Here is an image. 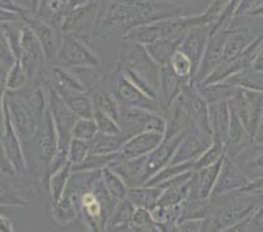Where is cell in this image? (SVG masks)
I'll list each match as a JSON object with an SVG mask.
<instances>
[{"label":"cell","instance_id":"obj_57","mask_svg":"<svg viewBox=\"0 0 263 232\" xmlns=\"http://www.w3.org/2000/svg\"><path fill=\"white\" fill-rule=\"evenodd\" d=\"M131 229V224H117V226H107L105 232H128Z\"/></svg>","mask_w":263,"mask_h":232},{"label":"cell","instance_id":"obj_35","mask_svg":"<svg viewBox=\"0 0 263 232\" xmlns=\"http://www.w3.org/2000/svg\"><path fill=\"white\" fill-rule=\"evenodd\" d=\"M169 66L183 82L194 83V77H195L197 71H195L193 61L182 51H179V50L176 51V54L172 56L171 61H169Z\"/></svg>","mask_w":263,"mask_h":232},{"label":"cell","instance_id":"obj_59","mask_svg":"<svg viewBox=\"0 0 263 232\" xmlns=\"http://www.w3.org/2000/svg\"><path fill=\"white\" fill-rule=\"evenodd\" d=\"M0 232H12L11 226H9L8 222L6 219H3L0 217Z\"/></svg>","mask_w":263,"mask_h":232},{"label":"cell","instance_id":"obj_20","mask_svg":"<svg viewBox=\"0 0 263 232\" xmlns=\"http://www.w3.org/2000/svg\"><path fill=\"white\" fill-rule=\"evenodd\" d=\"M254 140L248 132V129L238 119V116L231 110V125H229L228 137L226 141V157L236 159L245 150L252 146Z\"/></svg>","mask_w":263,"mask_h":232},{"label":"cell","instance_id":"obj_60","mask_svg":"<svg viewBox=\"0 0 263 232\" xmlns=\"http://www.w3.org/2000/svg\"><path fill=\"white\" fill-rule=\"evenodd\" d=\"M248 17H263V4L259 8L255 9V11L250 12V13L248 14Z\"/></svg>","mask_w":263,"mask_h":232},{"label":"cell","instance_id":"obj_28","mask_svg":"<svg viewBox=\"0 0 263 232\" xmlns=\"http://www.w3.org/2000/svg\"><path fill=\"white\" fill-rule=\"evenodd\" d=\"M130 138L126 133L121 135H104V133H97L95 138L90 141V154L109 155L116 154L121 152L124 142Z\"/></svg>","mask_w":263,"mask_h":232},{"label":"cell","instance_id":"obj_34","mask_svg":"<svg viewBox=\"0 0 263 232\" xmlns=\"http://www.w3.org/2000/svg\"><path fill=\"white\" fill-rule=\"evenodd\" d=\"M101 172L102 180H104V184L106 186V191L109 192L110 197L113 198L114 201H117V202L127 198L128 186L127 184L124 183L123 179L110 167H105Z\"/></svg>","mask_w":263,"mask_h":232},{"label":"cell","instance_id":"obj_23","mask_svg":"<svg viewBox=\"0 0 263 232\" xmlns=\"http://www.w3.org/2000/svg\"><path fill=\"white\" fill-rule=\"evenodd\" d=\"M145 162H147V157L123 159L119 155L109 167L123 179L128 188H135V186L143 185Z\"/></svg>","mask_w":263,"mask_h":232},{"label":"cell","instance_id":"obj_21","mask_svg":"<svg viewBox=\"0 0 263 232\" xmlns=\"http://www.w3.org/2000/svg\"><path fill=\"white\" fill-rule=\"evenodd\" d=\"M191 83L183 82L178 76L173 72L171 66H164L160 68V89H159V100L165 111L174 103V100L181 95L186 86Z\"/></svg>","mask_w":263,"mask_h":232},{"label":"cell","instance_id":"obj_30","mask_svg":"<svg viewBox=\"0 0 263 232\" xmlns=\"http://www.w3.org/2000/svg\"><path fill=\"white\" fill-rule=\"evenodd\" d=\"M89 93L92 95L95 111L109 115L119 123V120H121V103L118 102V99L107 90L93 89Z\"/></svg>","mask_w":263,"mask_h":232},{"label":"cell","instance_id":"obj_24","mask_svg":"<svg viewBox=\"0 0 263 232\" xmlns=\"http://www.w3.org/2000/svg\"><path fill=\"white\" fill-rule=\"evenodd\" d=\"M209 116L210 129H211L214 142L226 145L229 125H231V107H229L228 100L210 104Z\"/></svg>","mask_w":263,"mask_h":232},{"label":"cell","instance_id":"obj_2","mask_svg":"<svg viewBox=\"0 0 263 232\" xmlns=\"http://www.w3.org/2000/svg\"><path fill=\"white\" fill-rule=\"evenodd\" d=\"M116 68L148 97L159 100L161 67L155 63L143 45L123 38L119 43Z\"/></svg>","mask_w":263,"mask_h":232},{"label":"cell","instance_id":"obj_43","mask_svg":"<svg viewBox=\"0 0 263 232\" xmlns=\"http://www.w3.org/2000/svg\"><path fill=\"white\" fill-rule=\"evenodd\" d=\"M118 157L119 153L109 155L89 154L83 163L72 167V171H100V170H104L105 167H109Z\"/></svg>","mask_w":263,"mask_h":232},{"label":"cell","instance_id":"obj_54","mask_svg":"<svg viewBox=\"0 0 263 232\" xmlns=\"http://www.w3.org/2000/svg\"><path fill=\"white\" fill-rule=\"evenodd\" d=\"M249 219H250V217L238 222V223L233 224V226H229L227 228L221 229L220 232H250V229H249Z\"/></svg>","mask_w":263,"mask_h":232},{"label":"cell","instance_id":"obj_51","mask_svg":"<svg viewBox=\"0 0 263 232\" xmlns=\"http://www.w3.org/2000/svg\"><path fill=\"white\" fill-rule=\"evenodd\" d=\"M0 171L7 172V174H13V171H15L12 163L9 162L8 157H7V153H6V149H4L2 136H0Z\"/></svg>","mask_w":263,"mask_h":232},{"label":"cell","instance_id":"obj_12","mask_svg":"<svg viewBox=\"0 0 263 232\" xmlns=\"http://www.w3.org/2000/svg\"><path fill=\"white\" fill-rule=\"evenodd\" d=\"M20 63L23 64L29 80L33 81L40 77L47 68L46 56L40 40L34 35V33L29 28L23 30V39H21V54L18 57Z\"/></svg>","mask_w":263,"mask_h":232},{"label":"cell","instance_id":"obj_49","mask_svg":"<svg viewBox=\"0 0 263 232\" xmlns=\"http://www.w3.org/2000/svg\"><path fill=\"white\" fill-rule=\"evenodd\" d=\"M249 229H250V232H263V202L250 215V219H249Z\"/></svg>","mask_w":263,"mask_h":232},{"label":"cell","instance_id":"obj_10","mask_svg":"<svg viewBox=\"0 0 263 232\" xmlns=\"http://www.w3.org/2000/svg\"><path fill=\"white\" fill-rule=\"evenodd\" d=\"M30 143H33V147L35 149L38 161L41 163V168L44 170V175L47 179L50 164H51L55 154L58 152L59 146L58 133H57L49 110H46V112H45L44 118L38 125L34 138Z\"/></svg>","mask_w":263,"mask_h":232},{"label":"cell","instance_id":"obj_22","mask_svg":"<svg viewBox=\"0 0 263 232\" xmlns=\"http://www.w3.org/2000/svg\"><path fill=\"white\" fill-rule=\"evenodd\" d=\"M223 162L224 161H220L210 167L194 171L193 178H191L189 198H202V200H207V198L211 197L215 185H216L217 178H219L220 170H221V166H223Z\"/></svg>","mask_w":263,"mask_h":232},{"label":"cell","instance_id":"obj_27","mask_svg":"<svg viewBox=\"0 0 263 232\" xmlns=\"http://www.w3.org/2000/svg\"><path fill=\"white\" fill-rule=\"evenodd\" d=\"M182 39H176V38H162L155 42L147 45L145 50L149 54V56L155 60V63L159 64L160 67L168 66L172 56L178 51L179 45Z\"/></svg>","mask_w":263,"mask_h":232},{"label":"cell","instance_id":"obj_9","mask_svg":"<svg viewBox=\"0 0 263 232\" xmlns=\"http://www.w3.org/2000/svg\"><path fill=\"white\" fill-rule=\"evenodd\" d=\"M99 9L100 0H88L83 6L70 9L66 14L61 32L75 35L88 43L95 33Z\"/></svg>","mask_w":263,"mask_h":232},{"label":"cell","instance_id":"obj_6","mask_svg":"<svg viewBox=\"0 0 263 232\" xmlns=\"http://www.w3.org/2000/svg\"><path fill=\"white\" fill-rule=\"evenodd\" d=\"M232 111L242 121L248 132L253 137L257 136L263 120V94L253 90L237 88L236 94L228 100Z\"/></svg>","mask_w":263,"mask_h":232},{"label":"cell","instance_id":"obj_55","mask_svg":"<svg viewBox=\"0 0 263 232\" xmlns=\"http://www.w3.org/2000/svg\"><path fill=\"white\" fill-rule=\"evenodd\" d=\"M161 232H179V222L168 221L164 223L156 224Z\"/></svg>","mask_w":263,"mask_h":232},{"label":"cell","instance_id":"obj_36","mask_svg":"<svg viewBox=\"0 0 263 232\" xmlns=\"http://www.w3.org/2000/svg\"><path fill=\"white\" fill-rule=\"evenodd\" d=\"M231 85L241 89L253 90V92L262 93L263 94V73L262 72L245 71L238 75L232 76L231 78L226 80Z\"/></svg>","mask_w":263,"mask_h":232},{"label":"cell","instance_id":"obj_29","mask_svg":"<svg viewBox=\"0 0 263 232\" xmlns=\"http://www.w3.org/2000/svg\"><path fill=\"white\" fill-rule=\"evenodd\" d=\"M161 193L162 189L157 186L140 185L135 186V188H128L127 198L135 207H144V209L152 210L159 204Z\"/></svg>","mask_w":263,"mask_h":232},{"label":"cell","instance_id":"obj_45","mask_svg":"<svg viewBox=\"0 0 263 232\" xmlns=\"http://www.w3.org/2000/svg\"><path fill=\"white\" fill-rule=\"evenodd\" d=\"M90 154V143L72 138L68 146V162L72 167L79 166L85 161V158Z\"/></svg>","mask_w":263,"mask_h":232},{"label":"cell","instance_id":"obj_5","mask_svg":"<svg viewBox=\"0 0 263 232\" xmlns=\"http://www.w3.org/2000/svg\"><path fill=\"white\" fill-rule=\"evenodd\" d=\"M41 77H42L45 85H46L47 110L50 111L55 129H57V133H58L59 146L57 153L68 155V146H70V142L72 140V129L79 118L67 107L63 99L59 97L58 93L55 92L54 88L45 80L44 76L41 75Z\"/></svg>","mask_w":263,"mask_h":232},{"label":"cell","instance_id":"obj_33","mask_svg":"<svg viewBox=\"0 0 263 232\" xmlns=\"http://www.w3.org/2000/svg\"><path fill=\"white\" fill-rule=\"evenodd\" d=\"M52 219L61 226H68L79 219L78 206L68 195H64L58 202L52 204Z\"/></svg>","mask_w":263,"mask_h":232},{"label":"cell","instance_id":"obj_53","mask_svg":"<svg viewBox=\"0 0 263 232\" xmlns=\"http://www.w3.org/2000/svg\"><path fill=\"white\" fill-rule=\"evenodd\" d=\"M202 221H182L179 222V232H200Z\"/></svg>","mask_w":263,"mask_h":232},{"label":"cell","instance_id":"obj_46","mask_svg":"<svg viewBox=\"0 0 263 232\" xmlns=\"http://www.w3.org/2000/svg\"><path fill=\"white\" fill-rule=\"evenodd\" d=\"M93 119H95L96 124H97L100 133H104V135H121V133H123L121 124L116 119L109 116V115L95 111Z\"/></svg>","mask_w":263,"mask_h":232},{"label":"cell","instance_id":"obj_11","mask_svg":"<svg viewBox=\"0 0 263 232\" xmlns=\"http://www.w3.org/2000/svg\"><path fill=\"white\" fill-rule=\"evenodd\" d=\"M212 143H214V138L211 133L194 124L179 143L178 149L172 159V163L195 162Z\"/></svg>","mask_w":263,"mask_h":232},{"label":"cell","instance_id":"obj_32","mask_svg":"<svg viewBox=\"0 0 263 232\" xmlns=\"http://www.w3.org/2000/svg\"><path fill=\"white\" fill-rule=\"evenodd\" d=\"M71 174H72V164L68 162L66 166H63L49 176V179H47V191H49L50 197H51V204L58 202L64 196L68 181H70Z\"/></svg>","mask_w":263,"mask_h":232},{"label":"cell","instance_id":"obj_62","mask_svg":"<svg viewBox=\"0 0 263 232\" xmlns=\"http://www.w3.org/2000/svg\"><path fill=\"white\" fill-rule=\"evenodd\" d=\"M128 232H133V228H131V229H130V231H128Z\"/></svg>","mask_w":263,"mask_h":232},{"label":"cell","instance_id":"obj_1","mask_svg":"<svg viewBox=\"0 0 263 232\" xmlns=\"http://www.w3.org/2000/svg\"><path fill=\"white\" fill-rule=\"evenodd\" d=\"M177 16L186 13L171 0H100L93 37L106 39L117 33L124 35L136 26Z\"/></svg>","mask_w":263,"mask_h":232},{"label":"cell","instance_id":"obj_61","mask_svg":"<svg viewBox=\"0 0 263 232\" xmlns=\"http://www.w3.org/2000/svg\"><path fill=\"white\" fill-rule=\"evenodd\" d=\"M254 142L255 143H263V120H262V124H260V126H259V131H258L257 136H255V138H254Z\"/></svg>","mask_w":263,"mask_h":232},{"label":"cell","instance_id":"obj_17","mask_svg":"<svg viewBox=\"0 0 263 232\" xmlns=\"http://www.w3.org/2000/svg\"><path fill=\"white\" fill-rule=\"evenodd\" d=\"M211 25H198L191 28L179 45V51H182L186 56L193 61L195 71H198L202 56L204 54L205 46L210 39ZM195 78V77H194Z\"/></svg>","mask_w":263,"mask_h":232},{"label":"cell","instance_id":"obj_31","mask_svg":"<svg viewBox=\"0 0 263 232\" xmlns=\"http://www.w3.org/2000/svg\"><path fill=\"white\" fill-rule=\"evenodd\" d=\"M197 88L199 90L200 95L204 98V100L209 104L232 99V97L237 92V88L228 83L227 81L207 83V85H197Z\"/></svg>","mask_w":263,"mask_h":232},{"label":"cell","instance_id":"obj_52","mask_svg":"<svg viewBox=\"0 0 263 232\" xmlns=\"http://www.w3.org/2000/svg\"><path fill=\"white\" fill-rule=\"evenodd\" d=\"M250 71L262 72L263 73V40L259 45V47H258L257 51H255L254 57H253L252 66H250Z\"/></svg>","mask_w":263,"mask_h":232},{"label":"cell","instance_id":"obj_4","mask_svg":"<svg viewBox=\"0 0 263 232\" xmlns=\"http://www.w3.org/2000/svg\"><path fill=\"white\" fill-rule=\"evenodd\" d=\"M104 80L110 82V85H111L110 93L123 106L135 107V109L147 110V111L159 112V114L164 115L159 100L152 99L145 93H143L139 88H136L133 82H130L127 78L122 75L118 68H114L113 72L105 75Z\"/></svg>","mask_w":263,"mask_h":232},{"label":"cell","instance_id":"obj_40","mask_svg":"<svg viewBox=\"0 0 263 232\" xmlns=\"http://www.w3.org/2000/svg\"><path fill=\"white\" fill-rule=\"evenodd\" d=\"M226 158V145L224 143L214 142L209 149L205 150L197 161L194 162V171L205 168L220 161H224Z\"/></svg>","mask_w":263,"mask_h":232},{"label":"cell","instance_id":"obj_41","mask_svg":"<svg viewBox=\"0 0 263 232\" xmlns=\"http://www.w3.org/2000/svg\"><path fill=\"white\" fill-rule=\"evenodd\" d=\"M29 82V76L24 69L23 64L20 60H16L7 75V92H20Z\"/></svg>","mask_w":263,"mask_h":232},{"label":"cell","instance_id":"obj_14","mask_svg":"<svg viewBox=\"0 0 263 232\" xmlns=\"http://www.w3.org/2000/svg\"><path fill=\"white\" fill-rule=\"evenodd\" d=\"M187 132V131H186ZM186 132L178 133V135L173 136V137H164L159 146L154 150L152 153L147 155V162H145V171H144V179H143V185L149 180L152 176H155L159 171L172 163L174 154H176L177 149H178L179 143L185 137Z\"/></svg>","mask_w":263,"mask_h":232},{"label":"cell","instance_id":"obj_15","mask_svg":"<svg viewBox=\"0 0 263 232\" xmlns=\"http://www.w3.org/2000/svg\"><path fill=\"white\" fill-rule=\"evenodd\" d=\"M250 181L252 180L249 179V176L241 168V166H238L233 159H229L226 157L211 197L242 189L250 184Z\"/></svg>","mask_w":263,"mask_h":232},{"label":"cell","instance_id":"obj_56","mask_svg":"<svg viewBox=\"0 0 263 232\" xmlns=\"http://www.w3.org/2000/svg\"><path fill=\"white\" fill-rule=\"evenodd\" d=\"M131 228H133V232H161L155 223L145 224V226L140 227H131Z\"/></svg>","mask_w":263,"mask_h":232},{"label":"cell","instance_id":"obj_26","mask_svg":"<svg viewBox=\"0 0 263 232\" xmlns=\"http://www.w3.org/2000/svg\"><path fill=\"white\" fill-rule=\"evenodd\" d=\"M259 34H254L248 28H233L229 30L224 46V60L228 61L245 51Z\"/></svg>","mask_w":263,"mask_h":232},{"label":"cell","instance_id":"obj_37","mask_svg":"<svg viewBox=\"0 0 263 232\" xmlns=\"http://www.w3.org/2000/svg\"><path fill=\"white\" fill-rule=\"evenodd\" d=\"M210 198H187L183 205L182 221H203L210 213Z\"/></svg>","mask_w":263,"mask_h":232},{"label":"cell","instance_id":"obj_16","mask_svg":"<svg viewBox=\"0 0 263 232\" xmlns=\"http://www.w3.org/2000/svg\"><path fill=\"white\" fill-rule=\"evenodd\" d=\"M0 136H2V140H3V145L4 149H6L7 157H8L9 162L12 163L15 171H25L26 164L23 149L24 145L23 142H21L20 137H18L17 132H16L13 125H12L11 119H9L6 110H4V118L3 124H2V129H0Z\"/></svg>","mask_w":263,"mask_h":232},{"label":"cell","instance_id":"obj_7","mask_svg":"<svg viewBox=\"0 0 263 232\" xmlns=\"http://www.w3.org/2000/svg\"><path fill=\"white\" fill-rule=\"evenodd\" d=\"M52 66H61L66 68H99L100 59L87 42L79 39L75 35L62 32L58 55Z\"/></svg>","mask_w":263,"mask_h":232},{"label":"cell","instance_id":"obj_44","mask_svg":"<svg viewBox=\"0 0 263 232\" xmlns=\"http://www.w3.org/2000/svg\"><path fill=\"white\" fill-rule=\"evenodd\" d=\"M99 133V128L93 118H79L72 129V138L90 142Z\"/></svg>","mask_w":263,"mask_h":232},{"label":"cell","instance_id":"obj_8","mask_svg":"<svg viewBox=\"0 0 263 232\" xmlns=\"http://www.w3.org/2000/svg\"><path fill=\"white\" fill-rule=\"evenodd\" d=\"M119 124L123 133L130 137L142 132H155L165 135V131H166V119L162 114L123 106V104H121Z\"/></svg>","mask_w":263,"mask_h":232},{"label":"cell","instance_id":"obj_50","mask_svg":"<svg viewBox=\"0 0 263 232\" xmlns=\"http://www.w3.org/2000/svg\"><path fill=\"white\" fill-rule=\"evenodd\" d=\"M263 4V0H241L240 6H238L237 12H236V18L241 16H248L250 12L255 11Z\"/></svg>","mask_w":263,"mask_h":232},{"label":"cell","instance_id":"obj_38","mask_svg":"<svg viewBox=\"0 0 263 232\" xmlns=\"http://www.w3.org/2000/svg\"><path fill=\"white\" fill-rule=\"evenodd\" d=\"M194 171V162H187V163H177V164H168V166L162 168L161 171H159L155 176L149 179L144 185L148 186H156L159 184L164 183L166 180H171V179L177 178V176L182 175L185 172Z\"/></svg>","mask_w":263,"mask_h":232},{"label":"cell","instance_id":"obj_13","mask_svg":"<svg viewBox=\"0 0 263 232\" xmlns=\"http://www.w3.org/2000/svg\"><path fill=\"white\" fill-rule=\"evenodd\" d=\"M228 33L229 30H223V32L210 34V39L207 42V46H205L204 54H203L202 60L198 67L197 73H195V78H194L195 85H200L202 82H204L205 78L223 63L224 46H226Z\"/></svg>","mask_w":263,"mask_h":232},{"label":"cell","instance_id":"obj_47","mask_svg":"<svg viewBox=\"0 0 263 232\" xmlns=\"http://www.w3.org/2000/svg\"><path fill=\"white\" fill-rule=\"evenodd\" d=\"M231 2L232 0H211V3L209 4V7L200 14L203 24L204 25H212Z\"/></svg>","mask_w":263,"mask_h":232},{"label":"cell","instance_id":"obj_48","mask_svg":"<svg viewBox=\"0 0 263 232\" xmlns=\"http://www.w3.org/2000/svg\"><path fill=\"white\" fill-rule=\"evenodd\" d=\"M151 223H154L151 210L144 209V207H136L131 218V227H140Z\"/></svg>","mask_w":263,"mask_h":232},{"label":"cell","instance_id":"obj_58","mask_svg":"<svg viewBox=\"0 0 263 232\" xmlns=\"http://www.w3.org/2000/svg\"><path fill=\"white\" fill-rule=\"evenodd\" d=\"M87 2L88 0H67V8L70 11V9L76 8V7L83 6V4H85Z\"/></svg>","mask_w":263,"mask_h":232},{"label":"cell","instance_id":"obj_19","mask_svg":"<svg viewBox=\"0 0 263 232\" xmlns=\"http://www.w3.org/2000/svg\"><path fill=\"white\" fill-rule=\"evenodd\" d=\"M164 140V135L155 132H142L134 135L128 138L122 146L119 155L123 159H134V158L147 157L154 152Z\"/></svg>","mask_w":263,"mask_h":232},{"label":"cell","instance_id":"obj_42","mask_svg":"<svg viewBox=\"0 0 263 232\" xmlns=\"http://www.w3.org/2000/svg\"><path fill=\"white\" fill-rule=\"evenodd\" d=\"M135 209L136 207L128 198H124V200L117 202L116 207L107 221L106 227L117 226V224H131V218H133Z\"/></svg>","mask_w":263,"mask_h":232},{"label":"cell","instance_id":"obj_18","mask_svg":"<svg viewBox=\"0 0 263 232\" xmlns=\"http://www.w3.org/2000/svg\"><path fill=\"white\" fill-rule=\"evenodd\" d=\"M28 24H29V29L34 33L37 39L40 40L41 46L44 49L47 63L52 66L57 59V55H58L62 32L59 29L54 28L45 21L38 20V18H30L28 20Z\"/></svg>","mask_w":263,"mask_h":232},{"label":"cell","instance_id":"obj_3","mask_svg":"<svg viewBox=\"0 0 263 232\" xmlns=\"http://www.w3.org/2000/svg\"><path fill=\"white\" fill-rule=\"evenodd\" d=\"M4 110L8 114L12 125L17 132L24 146L29 145L41 123V119L38 118L34 110L26 102L21 92L6 93Z\"/></svg>","mask_w":263,"mask_h":232},{"label":"cell","instance_id":"obj_25","mask_svg":"<svg viewBox=\"0 0 263 232\" xmlns=\"http://www.w3.org/2000/svg\"><path fill=\"white\" fill-rule=\"evenodd\" d=\"M59 97L63 99L67 107L78 116V118H93L95 106H93L92 95L89 92H78V90L54 89Z\"/></svg>","mask_w":263,"mask_h":232},{"label":"cell","instance_id":"obj_39","mask_svg":"<svg viewBox=\"0 0 263 232\" xmlns=\"http://www.w3.org/2000/svg\"><path fill=\"white\" fill-rule=\"evenodd\" d=\"M190 186L191 179L187 183L182 184V185L172 186V188H168V189H164L161 196H160L159 204L157 205H160V206H174V205L182 204L189 198Z\"/></svg>","mask_w":263,"mask_h":232}]
</instances>
